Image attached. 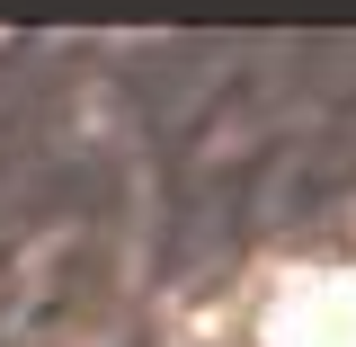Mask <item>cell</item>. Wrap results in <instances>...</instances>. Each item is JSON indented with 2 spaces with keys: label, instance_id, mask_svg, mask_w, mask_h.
I'll return each instance as SVG.
<instances>
[{
  "label": "cell",
  "instance_id": "cell-1",
  "mask_svg": "<svg viewBox=\"0 0 356 347\" xmlns=\"http://www.w3.org/2000/svg\"><path fill=\"white\" fill-rule=\"evenodd\" d=\"M267 347H356V285H339V276L294 285V294L276 303Z\"/></svg>",
  "mask_w": 356,
  "mask_h": 347
}]
</instances>
